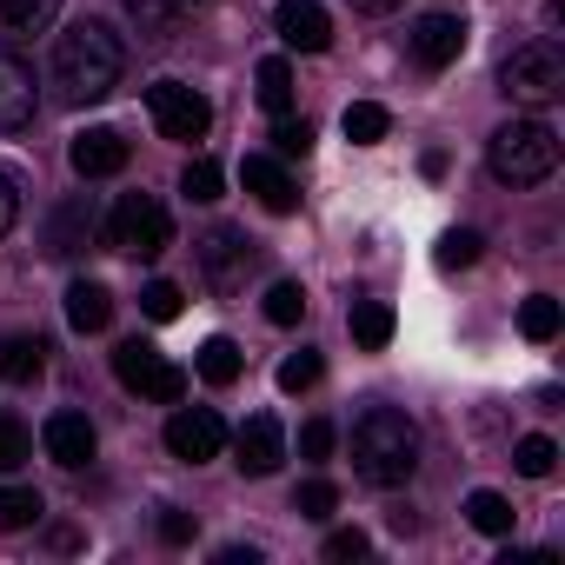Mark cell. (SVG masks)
<instances>
[{
	"label": "cell",
	"instance_id": "obj_18",
	"mask_svg": "<svg viewBox=\"0 0 565 565\" xmlns=\"http://www.w3.org/2000/svg\"><path fill=\"white\" fill-rule=\"evenodd\" d=\"M87 239H94V206H87V200H67V206H54V220H47V253L74 259Z\"/></svg>",
	"mask_w": 565,
	"mask_h": 565
},
{
	"label": "cell",
	"instance_id": "obj_43",
	"mask_svg": "<svg viewBox=\"0 0 565 565\" xmlns=\"http://www.w3.org/2000/svg\"><path fill=\"white\" fill-rule=\"evenodd\" d=\"M399 0H353V14H393Z\"/></svg>",
	"mask_w": 565,
	"mask_h": 565
},
{
	"label": "cell",
	"instance_id": "obj_8",
	"mask_svg": "<svg viewBox=\"0 0 565 565\" xmlns=\"http://www.w3.org/2000/svg\"><path fill=\"white\" fill-rule=\"evenodd\" d=\"M193 253H200V279H206L213 294H233L239 279H246V266H253V239H246L239 226H213V233H200Z\"/></svg>",
	"mask_w": 565,
	"mask_h": 565
},
{
	"label": "cell",
	"instance_id": "obj_24",
	"mask_svg": "<svg viewBox=\"0 0 565 565\" xmlns=\"http://www.w3.org/2000/svg\"><path fill=\"white\" fill-rule=\"evenodd\" d=\"M466 519H472V532H486V539H505L519 512H512V499H505V492H486V486H479V492L466 499Z\"/></svg>",
	"mask_w": 565,
	"mask_h": 565
},
{
	"label": "cell",
	"instance_id": "obj_7",
	"mask_svg": "<svg viewBox=\"0 0 565 565\" xmlns=\"http://www.w3.org/2000/svg\"><path fill=\"white\" fill-rule=\"evenodd\" d=\"M147 114H153V127H160V140H200L206 127H213V107H206V94H193L186 81H153L147 87Z\"/></svg>",
	"mask_w": 565,
	"mask_h": 565
},
{
	"label": "cell",
	"instance_id": "obj_37",
	"mask_svg": "<svg viewBox=\"0 0 565 565\" xmlns=\"http://www.w3.org/2000/svg\"><path fill=\"white\" fill-rule=\"evenodd\" d=\"M373 552V539L360 532V525H340V532H327V558L333 565H353V558H366Z\"/></svg>",
	"mask_w": 565,
	"mask_h": 565
},
{
	"label": "cell",
	"instance_id": "obj_32",
	"mask_svg": "<svg viewBox=\"0 0 565 565\" xmlns=\"http://www.w3.org/2000/svg\"><path fill=\"white\" fill-rule=\"evenodd\" d=\"M120 8L140 21L147 41H167V34H173V0H120Z\"/></svg>",
	"mask_w": 565,
	"mask_h": 565
},
{
	"label": "cell",
	"instance_id": "obj_13",
	"mask_svg": "<svg viewBox=\"0 0 565 565\" xmlns=\"http://www.w3.org/2000/svg\"><path fill=\"white\" fill-rule=\"evenodd\" d=\"M239 180H246V193H253L266 213H294V206H300V186H294V173L279 167L273 153H246V160H239Z\"/></svg>",
	"mask_w": 565,
	"mask_h": 565
},
{
	"label": "cell",
	"instance_id": "obj_25",
	"mask_svg": "<svg viewBox=\"0 0 565 565\" xmlns=\"http://www.w3.org/2000/svg\"><path fill=\"white\" fill-rule=\"evenodd\" d=\"M340 127H347V140H353V147H373V140H386L393 114H386L380 100H353V107L340 114Z\"/></svg>",
	"mask_w": 565,
	"mask_h": 565
},
{
	"label": "cell",
	"instance_id": "obj_30",
	"mask_svg": "<svg viewBox=\"0 0 565 565\" xmlns=\"http://www.w3.org/2000/svg\"><path fill=\"white\" fill-rule=\"evenodd\" d=\"M307 147H313V120L279 114V127H273V160H307Z\"/></svg>",
	"mask_w": 565,
	"mask_h": 565
},
{
	"label": "cell",
	"instance_id": "obj_14",
	"mask_svg": "<svg viewBox=\"0 0 565 565\" xmlns=\"http://www.w3.org/2000/svg\"><path fill=\"white\" fill-rule=\"evenodd\" d=\"M41 446H47V459H54V466L81 472V466L94 459V446H100V439H94V419H87V413H54V419L41 426Z\"/></svg>",
	"mask_w": 565,
	"mask_h": 565
},
{
	"label": "cell",
	"instance_id": "obj_21",
	"mask_svg": "<svg viewBox=\"0 0 565 565\" xmlns=\"http://www.w3.org/2000/svg\"><path fill=\"white\" fill-rule=\"evenodd\" d=\"M193 366H200V380H206V386H233V380L246 373V353H239L226 333H213V340L200 347V360H193Z\"/></svg>",
	"mask_w": 565,
	"mask_h": 565
},
{
	"label": "cell",
	"instance_id": "obj_3",
	"mask_svg": "<svg viewBox=\"0 0 565 565\" xmlns=\"http://www.w3.org/2000/svg\"><path fill=\"white\" fill-rule=\"evenodd\" d=\"M486 167H492L499 186H539V180H552V167H558V134H552L545 120H505V127L486 140Z\"/></svg>",
	"mask_w": 565,
	"mask_h": 565
},
{
	"label": "cell",
	"instance_id": "obj_26",
	"mask_svg": "<svg viewBox=\"0 0 565 565\" xmlns=\"http://www.w3.org/2000/svg\"><path fill=\"white\" fill-rule=\"evenodd\" d=\"M41 512H47V505H41L34 486H0V532H28Z\"/></svg>",
	"mask_w": 565,
	"mask_h": 565
},
{
	"label": "cell",
	"instance_id": "obj_23",
	"mask_svg": "<svg viewBox=\"0 0 565 565\" xmlns=\"http://www.w3.org/2000/svg\"><path fill=\"white\" fill-rule=\"evenodd\" d=\"M347 327H353V340H360L366 353H380V347L393 340V307H386V300H353Z\"/></svg>",
	"mask_w": 565,
	"mask_h": 565
},
{
	"label": "cell",
	"instance_id": "obj_33",
	"mask_svg": "<svg viewBox=\"0 0 565 565\" xmlns=\"http://www.w3.org/2000/svg\"><path fill=\"white\" fill-rule=\"evenodd\" d=\"M313 380H320V353L313 347H300V353L279 360V393H307Z\"/></svg>",
	"mask_w": 565,
	"mask_h": 565
},
{
	"label": "cell",
	"instance_id": "obj_28",
	"mask_svg": "<svg viewBox=\"0 0 565 565\" xmlns=\"http://www.w3.org/2000/svg\"><path fill=\"white\" fill-rule=\"evenodd\" d=\"M512 466H519L525 479H552V466H558V446H552L545 433H525V439L512 446Z\"/></svg>",
	"mask_w": 565,
	"mask_h": 565
},
{
	"label": "cell",
	"instance_id": "obj_5",
	"mask_svg": "<svg viewBox=\"0 0 565 565\" xmlns=\"http://www.w3.org/2000/svg\"><path fill=\"white\" fill-rule=\"evenodd\" d=\"M107 246L114 253H134V259H160L173 246V213L153 193H120V206L107 220Z\"/></svg>",
	"mask_w": 565,
	"mask_h": 565
},
{
	"label": "cell",
	"instance_id": "obj_10",
	"mask_svg": "<svg viewBox=\"0 0 565 565\" xmlns=\"http://www.w3.org/2000/svg\"><path fill=\"white\" fill-rule=\"evenodd\" d=\"M273 28H279V41L300 47V54H327V47H333V21H327L320 0H279V8H273Z\"/></svg>",
	"mask_w": 565,
	"mask_h": 565
},
{
	"label": "cell",
	"instance_id": "obj_29",
	"mask_svg": "<svg viewBox=\"0 0 565 565\" xmlns=\"http://www.w3.org/2000/svg\"><path fill=\"white\" fill-rule=\"evenodd\" d=\"M300 313H307V294L294 287V279H273L266 287V320L273 327H300Z\"/></svg>",
	"mask_w": 565,
	"mask_h": 565
},
{
	"label": "cell",
	"instance_id": "obj_27",
	"mask_svg": "<svg viewBox=\"0 0 565 565\" xmlns=\"http://www.w3.org/2000/svg\"><path fill=\"white\" fill-rule=\"evenodd\" d=\"M519 333H525V340H539V347H545V340H558V300H552V294H532V300L519 307Z\"/></svg>",
	"mask_w": 565,
	"mask_h": 565
},
{
	"label": "cell",
	"instance_id": "obj_39",
	"mask_svg": "<svg viewBox=\"0 0 565 565\" xmlns=\"http://www.w3.org/2000/svg\"><path fill=\"white\" fill-rule=\"evenodd\" d=\"M14 220H21V173L0 167V239L14 233Z\"/></svg>",
	"mask_w": 565,
	"mask_h": 565
},
{
	"label": "cell",
	"instance_id": "obj_1",
	"mask_svg": "<svg viewBox=\"0 0 565 565\" xmlns=\"http://www.w3.org/2000/svg\"><path fill=\"white\" fill-rule=\"evenodd\" d=\"M127 74V41L107 28V21H74L61 41H54V94L67 107H94L120 87Z\"/></svg>",
	"mask_w": 565,
	"mask_h": 565
},
{
	"label": "cell",
	"instance_id": "obj_36",
	"mask_svg": "<svg viewBox=\"0 0 565 565\" xmlns=\"http://www.w3.org/2000/svg\"><path fill=\"white\" fill-rule=\"evenodd\" d=\"M333 505H340V492H333L327 479H307V486L294 492V512H300V519H333Z\"/></svg>",
	"mask_w": 565,
	"mask_h": 565
},
{
	"label": "cell",
	"instance_id": "obj_9",
	"mask_svg": "<svg viewBox=\"0 0 565 565\" xmlns=\"http://www.w3.org/2000/svg\"><path fill=\"white\" fill-rule=\"evenodd\" d=\"M220 446H226V419H220L213 406H180V413L167 419V452H173V459L206 466V459H220Z\"/></svg>",
	"mask_w": 565,
	"mask_h": 565
},
{
	"label": "cell",
	"instance_id": "obj_34",
	"mask_svg": "<svg viewBox=\"0 0 565 565\" xmlns=\"http://www.w3.org/2000/svg\"><path fill=\"white\" fill-rule=\"evenodd\" d=\"M140 313L147 320H180V287H173V279H147V287H140Z\"/></svg>",
	"mask_w": 565,
	"mask_h": 565
},
{
	"label": "cell",
	"instance_id": "obj_17",
	"mask_svg": "<svg viewBox=\"0 0 565 565\" xmlns=\"http://www.w3.org/2000/svg\"><path fill=\"white\" fill-rule=\"evenodd\" d=\"M107 320H114V294L100 279H74L67 287V327L74 333H107Z\"/></svg>",
	"mask_w": 565,
	"mask_h": 565
},
{
	"label": "cell",
	"instance_id": "obj_20",
	"mask_svg": "<svg viewBox=\"0 0 565 565\" xmlns=\"http://www.w3.org/2000/svg\"><path fill=\"white\" fill-rule=\"evenodd\" d=\"M41 373H47V340H28V333L0 340V380H14V386H34Z\"/></svg>",
	"mask_w": 565,
	"mask_h": 565
},
{
	"label": "cell",
	"instance_id": "obj_19",
	"mask_svg": "<svg viewBox=\"0 0 565 565\" xmlns=\"http://www.w3.org/2000/svg\"><path fill=\"white\" fill-rule=\"evenodd\" d=\"M61 21V0H0V34L8 41H34Z\"/></svg>",
	"mask_w": 565,
	"mask_h": 565
},
{
	"label": "cell",
	"instance_id": "obj_22",
	"mask_svg": "<svg viewBox=\"0 0 565 565\" xmlns=\"http://www.w3.org/2000/svg\"><path fill=\"white\" fill-rule=\"evenodd\" d=\"M253 94H259V107L266 114H294V67L287 61H259V74H253Z\"/></svg>",
	"mask_w": 565,
	"mask_h": 565
},
{
	"label": "cell",
	"instance_id": "obj_15",
	"mask_svg": "<svg viewBox=\"0 0 565 565\" xmlns=\"http://www.w3.org/2000/svg\"><path fill=\"white\" fill-rule=\"evenodd\" d=\"M34 107H41V94H34V67L14 61V54H0V134L34 127Z\"/></svg>",
	"mask_w": 565,
	"mask_h": 565
},
{
	"label": "cell",
	"instance_id": "obj_6",
	"mask_svg": "<svg viewBox=\"0 0 565 565\" xmlns=\"http://www.w3.org/2000/svg\"><path fill=\"white\" fill-rule=\"evenodd\" d=\"M114 380H120L127 393L153 399V406H180V399H186V373H180L173 360H160L147 340H127V347H114Z\"/></svg>",
	"mask_w": 565,
	"mask_h": 565
},
{
	"label": "cell",
	"instance_id": "obj_4",
	"mask_svg": "<svg viewBox=\"0 0 565 565\" xmlns=\"http://www.w3.org/2000/svg\"><path fill=\"white\" fill-rule=\"evenodd\" d=\"M499 94L512 100V107H552L558 94H565V54L552 47V41H525V47H512L505 54V67H499Z\"/></svg>",
	"mask_w": 565,
	"mask_h": 565
},
{
	"label": "cell",
	"instance_id": "obj_41",
	"mask_svg": "<svg viewBox=\"0 0 565 565\" xmlns=\"http://www.w3.org/2000/svg\"><path fill=\"white\" fill-rule=\"evenodd\" d=\"M160 539H167V545H193V519L167 505V512H160Z\"/></svg>",
	"mask_w": 565,
	"mask_h": 565
},
{
	"label": "cell",
	"instance_id": "obj_40",
	"mask_svg": "<svg viewBox=\"0 0 565 565\" xmlns=\"http://www.w3.org/2000/svg\"><path fill=\"white\" fill-rule=\"evenodd\" d=\"M333 452V419H307L300 426V459H327Z\"/></svg>",
	"mask_w": 565,
	"mask_h": 565
},
{
	"label": "cell",
	"instance_id": "obj_42",
	"mask_svg": "<svg viewBox=\"0 0 565 565\" xmlns=\"http://www.w3.org/2000/svg\"><path fill=\"white\" fill-rule=\"evenodd\" d=\"M220 565H259V552H253V545H226Z\"/></svg>",
	"mask_w": 565,
	"mask_h": 565
},
{
	"label": "cell",
	"instance_id": "obj_12",
	"mask_svg": "<svg viewBox=\"0 0 565 565\" xmlns=\"http://www.w3.org/2000/svg\"><path fill=\"white\" fill-rule=\"evenodd\" d=\"M279 459H287V433H279L273 413H253V419L239 426V472H246V479H273Z\"/></svg>",
	"mask_w": 565,
	"mask_h": 565
},
{
	"label": "cell",
	"instance_id": "obj_11",
	"mask_svg": "<svg viewBox=\"0 0 565 565\" xmlns=\"http://www.w3.org/2000/svg\"><path fill=\"white\" fill-rule=\"evenodd\" d=\"M406 41H413V61L419 67H452L466 54V21L459 14H419Z\"/></svg>",
	"mask_w": 565,
	"mask_h": 565
},
{
	"label": "cell",
	"instance_id": "obj_38",
	"mask_svg": "<svg viewBox=\"0 0 565 565\" xmlns=\"http://www.w3.org/2000/svg\"><path fill=\"white\" fill-rule=\"evenodd\" d=\"M479 246H486V239H479L472 226H459V233H446V239H439V266H472V259H479Z\"/></svg>",
	"mask_w": 565,
	"mask_h": 565
},
{
	"label": "cell",
	"instance_id": "obj_35",
	"mask_svg": "<svg viewBox=\"0 0 565 565\" xmlns=\"http://www.w3.org/2000/svg\"><path fill=\"white\" fill-rule=\"evenodd\" d=\"M28 459H34V439H28V426L0 413V472H14V466H28Z\"/></svg>",
	"mask_w": 565,
	"mask_h": 565
},
{
	"label": "cell",
	"instance_id": "obj_16",
	"mask_svg": "<svg viewBox=\"0 0 565 565\" xmlns=\"http://www.w3.org/2000/svg\"><path fill=\"white\" fill-rule=\"evenodd\" d=\"M67 160H74L81 180H114V173L127 167V140H120L114 127H87V134H74Z\"/></svg>",
	"mask_w": 565,
	"mask_h": 565
},
{
	"label": "cell",
	"instance_id": "obj_2",
	"mask_svg": "<svg viewBox=\"0 0 565 565\" xmlns=\"http://www.w3.org/2000/svg\"><path fill=\"white\" fill-rule=\"evenodd\" d=\"M419 466V426L399 406H366L353 419V472L366 486H406Z\"/></svg>",
	"mask_w": 565,
	"mask_h": 565
},
{
	"label": "cell",
	"instance_id": "obj_31",
	"mask_svg": "<svg viewBox=\"0 0 565 565\" xmlns=\"http://www.w3.org/2000/svg\"><path fill=\"white\" fill-rule=\"evenodd\" d=\"M220 186H226V173H220L213 160H186V173H180V193H186V200L213 206V200H220Z\"/></svg>",
	"mask_w": 565,
	"mask_h": 565
}]
</instances>
